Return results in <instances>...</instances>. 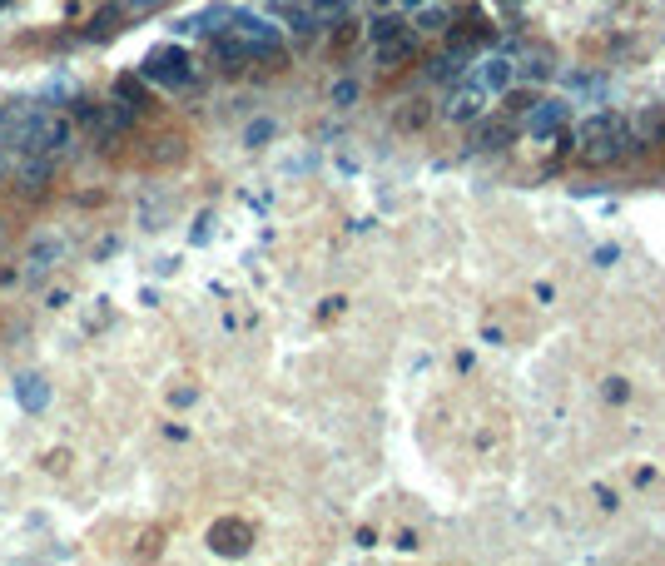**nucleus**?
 Segmentation results:
<instances>
[{
	"instance_id": "nucleus-4",
	"label": "nucleus",
	"mask_w": 665,
	"mask_h": 566,
	"mask_svg": "<svg viewBox=\"0 0 665 566\" xmlns=\"http://www.w3.org/2000/svg\"><path fill=\"white\" fill-rule=\"evenodd\" d=\"M209 547H214L219 557H244V552H249V527H244V522H214Z\"/></svg>"
},
{
	"instance_id": "nucleus-13",
	"label": "nucleus",
	"mask_w": 665,
	"mask_h": 566,
	"mask_svg": "<svg viewBox=\"0 0 665 566\" xmlns=\"http://www.w3.org/2000/svg\"><path fill=\"white\" fill-rule=\"evenodd\" d=\"M353 100H358V85H353V80H343V85L333 90V105H353Z\"/></svg>"
},
{
	"instance_id": "nucleus-6",
	"label": "nucleus",
	"mask_w": 665,
	"mask_h": 566,
	"mask_svg": "<svg viewBox=\"0 0 665 566\" xmlns=\"http://www.w3.org/2000/svg\"><path fill=\"white\" fill-rule=\"evenodd\" d=\"M561 120H566V105H561V100H541L532 115H527V135H532V140H546V135L561 130Z\"/></svg>"
},
{
	"instance_id": "nucleus-16",
	"label": "nucleus",
	"mask_w": 665,
	"mask_h": 566,
	"mask_svg": "<svg viewBox=\"0 0 665 566\" xmlns=\"http://www.w3.org/2000/svg\"><path fill=\"white\" fill-rule=\"evenodd\" d=\"M0 179H5V159H0Z\"/></svg>"
},
{
	"instance_id": "nucleus-12",
	"label": "nucleus",
	"mask_w": 665,
	"mask_h": 566,
	"mask_svg": "<svg viewBox=\"0 0 665 566\" xmlns=\"http://www.w3.org/2000/svg\"><path fill=\"white\" fill-rule=\"evenodd\" d=\"M442 25H447V10L442 5H432V10L417 15V30H442Z\"/></svg>"
},
{
	"instance_id": "nucleus-14",
	"label": "nucleus",
	"mask_w": 665,
	"mask_h": 566,
	"mask_svg": "<svg viewBox=\"0 0 665 566\" xmlns=\"http://www.w3.org/2000/svg\"><path fill=\"white\" fill-rule=\"evenodd\" d=\"M268 135H273V125H268V120H259V125H249V135H244V140H249V144H264Z\"/></svg>"
},
{
	"instance_id": "nucleus-1",
	"label": "nucleus",
	"mask_w": 665,
	"mask_h": 566,
	"mask_svg": "<svg viewBox=\"0 0 665 566\" xmlns=\"http://www.w3.org/2000/svg\"><path fill=\"white\" fill-rule=\"evenodd\" d=\"M581 159L586 164H611V159H621L626 154V120H616V115H591L586 125H581Z\"/></svg>"
},
{
	"instance_id": "nucleus-15",
	"label": "nucleus",
	"mask_w": 665,
	"mask_h": 566,
	"mask_svg": "<svg viewBox=\"0 0 665 566\" xmlns=\"http://www.w3.org/2000/svg\"><path fill=\"white\" fill-rule=\"evenodd\" d=\"M149 5H159V0H125V10H149Z\"/></svg>"
},
{
	"instance_id": "nucleus-10",
	"label": "nucleus",
	"mask_w": 665,
	"mask_h": 566,
	"mask_svg": "<svg viewBox=\"0 0 665 566\" xmlns=\"http://www.w3.org/2000/svg\"><path fill=\"white\" fill-rule=\"evenodd\" d=\"M368 35H373V40H378V45H383V40H393V35H402V20H398V15H378V20H373V30H368Z\"/></svg>"
},
{
	"instance_id": "nucleus-2",
	"label": "nucleus",
	"mask_w": 665,
	"mask_h": 566,
	"mask_svg": "<svg viewBox=\"0 0 665 566\" xmlns=\"http://www.w3.org/2000/svg\"><path fill=\"white\" fill-rule=\"evenodd\" d=\"M139 75H144L149 85H164V90H184V85L194 80V65H189V55H184L179 45H159V50H149V55H144Z\"/></svg>"
},
{
	"instance_id": "nucleus-8",
	"label": "nucleus",
	"mask_w": 665,
	"mask_h": 566,
	"mask_svg": "<svg viewBox=\"0 0 665 566\" xmlns=\"http://www.w3.org/2000/svg\"><path fill=\"white\" fill-rule=\"evenodd\" d=\"M45 179H50V164H40V159H25L20 164V184L25 189H45Z\"/></svg>"
},
{
	"instance_id": "nucleus-11",
	"label": "nucleus",
	"mask_w": 665,
	"mask_h": 566,
	"mask_svg": "<svg viewBox=\"0 0 665 566\" xmlns=\"http://www.w3.org/2000/svg\"><path fill=\"white\" fill-rule=\"evenodd\" d=\"M55 254H60V244H55V239H50V244H35V249H30V269H35V274H45Z\"/></svg>"
},
{
	"instance_id": "nucleus-9",
	"label": "nucleus",
	"mask_w": 665,
	"mask_h": 566,
	"mask_svg": "<svg viewBox=\"0 0 665 566\" xmlns=\"http://www.w3.org/2000/svg\"><path fill=\"white\" fill-rule=\"evenodd\" d=\"M120 15H125V0H115V5H105V10H100V15L90 20V35H105V30H110V25H115Z\"/></svg>"
},
{
	"instance_id": "nucleus-17",
	"label": "nucleus",
	"mask_w": 665,
	"mask_h": 566,
	"mask_svg": "<svg viewBox=\"0 0 665 566\" xmlns=\"http://www.w3.org/2000/svg\"><path fill=\"white\" fill-rule=\"evenodd\" d=\"M0 5H5V0H0Z\"/></svg>"
},
{
	"instance_id": "nucleus-5",
	"label": "nucleus",
	"mask_w": 665,
	"mask_h": 566,
	"mask_svg": "<svg viewBox=\"0 0 665 566\" xmlns=\"http://www.w3.org/2000/svg\"><path fill=\"white\" fill-rule=\"evenodd\" d=\"M15 403H20L25 413H45V403H50V383H45L40 373H20V378H15Z\"/></svg>"
},
{
	"instance_id": "nucleus-7",
	"label": "nucleus",
	"mask_w": 665,
	"mask_h": 566,
	"mask_svg": "<svg viewBox=\"0 0 665 566\" xmlns=\"http://www.w3.org/2000/svg\"><path fill=\"white\" fill-rule=\"evenodd\" d=\"M482 100H487V95H482V90L467 80V85H462V90L447 100V120H477V115H482Z\"/></svg>"
},
{
	"instance_id": "nucleus-3",
	"label": "nucleus",
	"mask_w": 665,
	"mask_h": 566,
	"mask_svg": "<svg viewBox=\"0 0 665 566\" xmlns=\"http://www.w3.org/2000/svg\"><path fill=\"white\" fill-rule=\"evenodd\" d=\"M512 80H517V65H512L507 55H492V60H482V65H477V75H472V85H477L482 95H502Z\"/></svg>"
}]
</instances>
